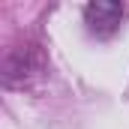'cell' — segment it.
I'll use <instances>...</instances> for the list:
<instances>
[{
  "label": "cell",
  "mask_w": 129,
  "mask_h": 129,
  "mask_svg": "<svg viewBox=\"0 0 129 129\" xmlns=\"http://www.w3.org/2000/svg\"><path fill=\"white\" fill-rule=\"evenodd\" d=\"M126 9L123 3L117 0H93L87 3L84 9V24H87V33L96 36V39H108L120 30V21H123Z\"/></svg>",
  "instance_id": "cell-1"
}]
</instances>
